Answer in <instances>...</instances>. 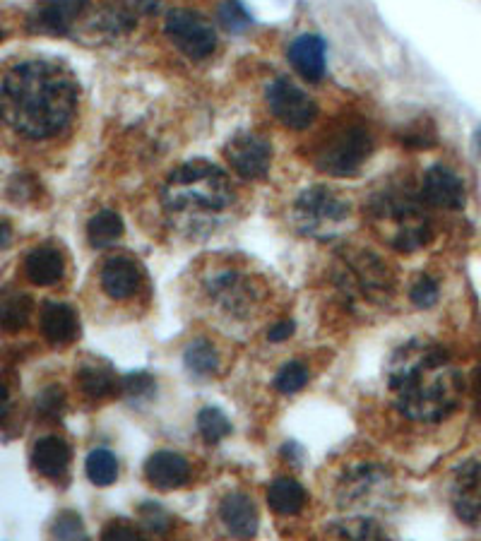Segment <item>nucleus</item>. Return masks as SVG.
Returning <instances> with one entry per match:
<instances>
[{"label":"nucleus","mask_w":481,"mask_h":541,"mask_svg":"<svg viewBox=\"0 0 481 541\" xmlns=\"http://www.w3.org/2000/svg\"><path fill=\"white\" fill-rule=\"evenodd\" d=\"M77 101L73 73L49 58L15 63L0 80V121L27 140H49L68 130Z\"/></svg>","instance_id":"nucleus-1"},{"label":"nucleus","mask_w":481,"mask_h":541,"mask_svg":"<svg viewBox=\"0 0 481 541\" xmlns=\"http://www.w3.org/2000/svg\"><path fill=\"white\" fill-rule=\"evenodd\" d=\"M385 388L395 412L419 424H436L460 404L462 373L441 344L414 340L390 356Z\"/></svg>","instance_id":"nucleus-2"},{"label":"nucleus","mask_w":481,"mask_h":541,"mask_svg":"<svg viewBox=\"0 0 481 541\" xmlns=\"http://www.w3.org/2000/svg\"><path fill=\"white\" fill-rule=\"evenodd\" d=\"M236 202L231 178L210 162H188L171 171L162 186V205L171 217L193 222L227 212Z\"/></svg>","instance_id":"nucleus-3"},{"label":"nucleus","mask_w":481,"mask_h":541,"mask_svg":"<svg viewBox=\"0 0 481 541\" xmlns=\"http://www.w3.org/2000/svg\"><path fill=\"white\" fill-rule=\"evenodd\" d=\"M368 212L385 224H393L390 246L400 253H414L429 246L431 222L424 214V200L405 183H388L368 200Z\"/></svg>","instance_id":"nucleus-4"},{"label":"nucleus","mask_w":481,"mask_h":541,"mask_svg":"<svg viewBox=\"0 0 481 541\" xmlns=\"http://www.w3.org/2000/svg\"><path fill=\"white\" fill-rule=\"evenodd\" d=\"M332 282L349 306H385L395 294V275L390 265L366 248H347L337 255Z\"/></svg>","instance_id":"nucleus-5"},{"label":"nucleus","mask_w":481,"mask_h":541,"mask_svg":"<svg viewBox=\"0 0 481 541\" xmlns=\"http://www.w3.org/2000/svg\"><path fill=\"white\" fill-rule=\"evenodd\" d=\"M203 294L212 311L234 323H243L258 313L265 291L253 275L227 265L207 272L203 277Z\"/></svg>","instance_id":"nucleus-6"},{"label":"nucleus","mask_w":481,"mask_h":541,"mask_svg":"<svg viewBox=\"0 0 481 541\" xmlns=\"http://www.w3.org/2000/svg\"><path fill=\"white\" fill-rule=\"evenodd\" d=\"M352 219V202L328 186H313L294 200L292 222L299 234L316 241H332Z\"/></svg>","instance_id":"nucleus-7"},{"label":"nucleus","mask_w":481,"mask_h":541,"mask_svg":"<svg viewBox=\"0 0 481 541\" xmlns=\"http://www.w3.org/2000/svg\"><path fill=\"white\" fill-rule=\"evenodd\" d=\"M373 152V138L361 121H342L320 140L313 164L328 176H356Z\"/></svg>","instance_id":"nucleus-8"},{"label":"nucleus","mask_w":481,"mask_h":541,"mask_svg":"<svg viewBox=\"0 0 481 541\" xmlns=\"http://www.w3.org/2000/svg\"><path fill=\"white\" fill-rule=\"evenodd\" d=\"M393 498V474L376 460H354L335 479V501L347 510L383 508Z\"/></svg>","instance_id":"nucleus-9"},{"label":"nucleus","mask_w":481,"mask_h":541,"mask_svg":"<svg viewBox=\"0 0 481 541\" xmlns=\"http://www.w3.org/2000/svg\"><path fill=\"white\" fill-rule=\"evenodd\" d=\"M164 32L190 61H205L217 51V29L205 15L190 8H174L164 20Z\"/></svg>","instance_id":"nucleus-10"},{"label":"nucleus","mask_w":481,"mask_h":541,"mask_svg":"<svg viewBox=\"0 0 481 541\" xmlns=\"http://www.w3.org/2000/svg\"><path fill=\"white\" fill-rule=\"evenodd\" d=\"M267 109L272 118L289 130H306L313 126L318 116V104L299 85L287 77H277L265 92Z\"/></svg>","instance_id":"nucleus-11"},{"label":"nucleus","mask_w":481,"mask_h":541,"mask_svg":"<svg viewBox=\"0 0 481 541\" xmlns=\"http://www.w3.org/2000/svg\"><path fill=\"white\" fill-rule=\"evenodd\" d=\"M224 157L231 171L243 181H263L270 174L272 145L258 133H239L224 147Z\"/></svg>","instance_id":"nucleus-12"},{"label":"nucleus","mask_w":481,"mask_h":541,"mask_svg":"<svg viewBox=\"0 0 481 541\" xmlns=\"http://www.w3.org/2000/svg\"><path fill=\"white\" fill-rule=\"evenodd\" d=\"M419 195L421 200H424V205L441 207V210H462L467 200L462 178L443 164L431 166V169L426 171Z\"/></svg>","instance_id":"nucleus-13"},{"label":"nucleus","mask_w":481,"mask_h":541,"mask_svg":"<svg viewBox=\"0 0 481 541\" xmlns=\"http://www.w3.org/2000/svg\"><path fill=\"white\" fill-rule=\"evenodd\" d=\"M453 508L462 522L481 527V460H472L455 472L450 486Z\"/></svg>","instance_id":"nucleus-14"},{"label":"nucleus","mask_w":481,"mask_h":541,"mask_svg":"<svg viewBox=\"0 0 481 541\" xmlns=\"http://www.w3.org/2000/svg\"><path fill=\"white\" fill-rule=\"evenodd\" d=\"M102 289L109 299L114 301H130L142 291L145 284V272L138 260L128 255H114L102 265Z\"/></svg>","instance_id":"nucleus-15"},{"label":"nucleus","mask_w":481,"mask_h":541,"mask_svg":"<svg viewBox=\"0 0 481 541\" xmlns=\"http://www.w3.org/2000/svg\"><path fill=\"white\" fill-rule=\"evenodd\" d=\"M87 0H41L29 15V29L39 34H56L63 37L68 34L77 17L85 13Z\"/></svg>","instance_id":"nucleus-16"},{"label":"nucleus","mask_w":481,"mask_h":541,"mask_svg":"<svg viewBox=\"0 0 481 541\" xmlns=\"http://www.w3.org/2000/svg\"><path fill=\"white\" fill-rule=\"evenodd\" d=\"M219 522H222L231 537L251 539L258 534L260 525L258 505H255L248 493H229V496H224L222 503H219Z\"/></svg>","instance_id":"nucleus-17"},{"label":"nucleus","mask_w":481,"mask_h":541,"mask_svg":"<svg viewBox=\"0 0 481 541\" xmlns=\"http://www.w3.org/2000/svg\"><path fill=\"white\" fill-rule=\"evenodd\" d=\"M190 477H193L190 462L183 455L171 453V450H159L145 462V479L159 491L181 489L188 484Z\"/></svg>","instance_id":"nucleus-18"},{"label":"nucleus","mask_w":481,"mask_h":541,"mask_svg":"<svg viewBox=\"0 0 481 541\" xmlns=\"http://www.w3.org/2000/svg\"><path fill=\"white\" fill-rule=\"evenodd\" d=\"M289 65L296 70V75L304 77L306 82H320L328 73V61H325V41L318 34H301L289 46Z\"/></svg>","instance_id":"nucleus-19"},{"label":"nucleus","mask_w":481,"mask_h":541,"mask_svg":"<svg viewBox=\"0 0 481 541\" xmlns=\"http://www.w3.org/2000/svg\"><path fill=\"white\" fill-rule=\"evenodd\" d=\"M39 328L46 342L53 344V347H65V344H73L80 337V318L68 303H46L41 308Z\"/></svg>","instance_id":"nucleus-20"},{"label":"nucleus","mask_w":481,"mask_h":541,"mask_svg":"<svg viewBox=\"0 0 481 541\" xmlns=\"http://www.w3.org/2000/svg\"><path fill=\"white\" fill-rule=\"evenodd\" d=\"M70 460H73V450L58 436L39 438L32 450V467L37 469L41 477L51 481L63 479L68 474Z\"/></svg>","instance_id":"nucleus-21"},{"label":"nucleus","mask_w":481,"mask_h":541,"mask_svg":"<svg viewBox=\"0 0 481 541\" xmlns=\"http://www.w3.org/2000/svg\"><path fill=\"white\" fill-rule=\"evenodd\" d=\"M75 383L80 388L82 395L92 402H102L114 397L121 390V380L116 378L114 368L99 364V361H87L80 364L75 373Z\"/></svg>","instance_id":"nucleus-22"},{"label":"nucleus","mask_w":481,"mask_h":541,"mask_svg":"<svg viewBox=\"0 0 481 541\" xmlns=\"http://www.w3.org/2000/svg\"><path fill=\"white\" fill-rule=\"evenodd\" d=\"M25 275L37 287H56L65 277V258L58 248L37 246L27 253Z\"/></svg>","instance_id":"nucleus-23"},{"label":"nucleus","mask_w":481,"mask_h":541,"mask_svg":"<svg viewBox=\"0 0 481 541\" xmlns=\"http://www.w3.org/2000/svg\"><path fill=\"white\" fill-rule=\"evenodd\" d=\"M267 503H270L272 513H277L282 517H292V515H299L301 510L306 508L308 493L296 479L279 477L272 481L270 489H267Z\"/></svg>","instance_id":"nucleus-24"},{"label":"nucleus","mask_w":481,"mask_h":541,"mask_svg":"<svg viewBox=\"0 0 481 541\" xmlns=\"http://www.w3.org/2000/svg\"><path fill=\"white\" fill-rule=\"evenodd\" d=\"M183 364L193 378H215L222 368V354L207 337H195L183 352Z\"/></svg>","instance_id":"nucleus-25"},{"label":"nucleus","mask_w":481,"mask_h":541,"mask_svg":"<svg viewBox=\"0 0 481 541\" xmlns=\"http://www.w3.org/2000/svg\"><path fill=\"white\" fill-rule=\"evenodd\" d=\"M34 303L22 291H3L0 294V330L17 332L27 328L32 318Z\"/></svg>","instance_id":"nucleus-26"},{"label":"nucleus","mask_w":481,"mask_h":541,"mask_svg":"<svg viewBox=\"0 0 481 541\" xmlns=\"http://www.w3.org/2000/svg\"><path fill=\"white\" fill-rule=\"evenodd\" d=\"M123 236V219L114 210H102L87 222V239L94 248H109Z\"/></svg>","instance_id":"nucleus-27"},{"label":"nucleus","mask_w":481,"mask_h":541,"mask_svg":"<svg viewBox=\"0 0 481 541\" xmlns=\"http://www.w3.org/2000/svg\"><path fill=\"white\" fill-rule=\"evenodd\" d=\"M328 532L332 537L342 539H385V529L378 525L376 520L364 515L344 517V520H337L335 525H330Z\"/></svg>","instance_id":"nucleus-28"},{"label":"nucleus","mask_w":481,"mask_h":541,"mask_svg":"<svg viewBox=\"0 0 481 541\" xmlns=\"http://www.w3.org/2000/svg\"><path fill=\"white\" fill-rule=\"evenodd\" d=\"M87 477L94 486H111L118 479V457L106 448H97L87 455Z\"/></svg>","instance_id":"nucleus-29"},{"label":"nucleus","mask_w":481,"mask_h":541,"mask_svg":"<svg viewBox=\"0 0 481 541\" xmlns=\"http://www.w3.org/2000/svg\"><path fill=\"white\" fill-rule=\"evenodd\" d=\"M198 433L207 445H217L231 433V421L222 409L205 407L203 412L198 414Z\"/></svg>","instance_id":"nucleus-30"},{"label":"nucleus","mask_w":481,"mask_h":541,"mask_svg":"<svg viewBox=\"0 0 481 541\" xmlns=\"http://www.w3.org/2000/svg\"><path fill=\"white\" fill-rule=\"evenodd\" d=\"M311 380V371L301 364V361H289L279 368L275 376V390L282 392V395H294V392H301Z\"/></svg>","instance_id":"nucleus-31"},{"label":"nucleus","mask_w":481,"mask_h":541,"mask_svg":"<svg viewBox=\"0 0 481 541\" xmlns=\"http://www.w3.org/2000/svg\"><path fill=\"white\" fill-rule=\"evenodd\" d=\"M217 22L227 29L229 34H243L253 25L251 15L243 8L241 0H222V5L217 8Z\"/></svg>","instance_id":"nucleus-32"},{"label":"nucleus","mask_w":481,"mask_h":541,"mask_svg":"<svg viewBox=\"0 0 481 541\" xmlns=\"http://www.w3.org/2000/svg\"><path fill=\"white\" fill-rule=\"evenodd\" d=\"M138 517H140L142 527L152 534H166L171 529V525H174V517L166 513L162 505L152 503V501L140 505Z\"/></svg>","instance_id":"nucleus-33"},{"label":"nucleus","mask_w":481,"mask_h":541,"mask_svg":"<svg viewBox=\"0 0 481 541\" xmlns=\"http://www.w3.org/2000/svg\"><path fill=\"white\" fill-rule=\"evenodd\" d=\"M65 412V392L58 385H49L37 395V414L46 421H58Z\"/></svg>","instance_id":"nucleus-34"},{"label":"nucleus","mask_w":481,"mask_h":541,"mask_svg":"<svg viewBox=\"0 0 481 541\" xmlns=\"http://www.w3.org/2000/svg\"><path fill=\"white\" fill-rule=\"evenodd\" d=\"M438 296H441V289H438L436 279L429 275H421L409 289V299L417 308H431L438 301Z\"/></svg>","instance_id":"nucleus-35"},{"label":"nucleus","mask_w":481,"mask_h":541,"mask_svg":"<svg viewBox=\"0 0 481 541\" xmlns=\"http://www.w3.org/2000/svg\"><path fill=\"white\" fill-rule=\"evenodd\" d=\"M51 534L56 539H87L82 517L77 513L58 515V520L53 522V527H51Z\"/></svg>","instance_id":"nucleus-36"},{"label":"nucleus","mask_w":481,"mask_h":541,"mask_svg":"<svg viewBox=\"0 0 481 541\" xmlns=\"http://www.w3.org/2000/svg\"><path fill=\"white\" fill-rule=\"evenodd\" d=\"M121 392H126L133 400H147L154 392V378L150 373H130L121 378Z\"/></svg>","instance_id":"nucleus-37"},{"label":"nucleus","mask_w":481,"mask_h":541,"mask_svg":"<svg viewBox=\"0 0 481 541\" xmlns=\"http://www.w3.org/2000/svg\"><path fill=\"white\" fill-rule=\"evenodd\" d=\"M104 539H140V529L133 525H126V522H111L109 527L102 532Z\"/></svg>","instance_id":"nucleus-38"},{"label":"nucleus","mask_w":481,"mask_h":541,"mask_svg":"<svg viewBox=\"0 0 481 541\" xmlns=\"http://www.w3.org/2000/svg\"><path fill=\"white\" fill-rule=\"evenodd\" d=\"M296 332V325L292 320H282V323L272 325L270 332H267V340L270 342H287L289 337H292Z\"/></svg>","instance_id":"nucleus-39"},{"label":"nucleus","mask_w":481,"mask_h":541,"mask_svg":"<svg viewBox=\"0 0 481 541\" xmlns=\"http://www.w3.org/2000/svg\"><path fill=\"white\" fill-rule=\"evenodd\" d=\"M128 5L140 15H154V13H159L164 0H128Z\"/></svg>","instance_id":"nucleus-40"},{"label":"nucleus","mask_w":481,"mask_h":541,"mask_svg":"<svg viewBox=\"0 0 481 541\" xmlns=\"http://www.w3.org/2000/svg\"><path fill=\"white\" fill-rule=\"evenodd\" d=\"M8 414H10V390H8V385L0 380V424L8 419Z\"/></svg>","instance_id":"nucleus-41"},{"label":"nucleus","mask_w":481,"mask_h":541,"mask_svg":"<svg viewBox=\"0 0 481 541\" xmlns=\"http://www.w3.org/2000/svg\"><path fill=\"white\" fill-rule=\"evenodd\" d=\"M10 241H13V227H10L8 219H0V251H5Z\"/></svg>","instance_id":"nucleus-42"}]
</instances>
